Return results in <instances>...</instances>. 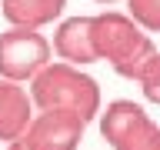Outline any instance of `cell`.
I'll return each instance as SVG.
<instances>
[{"mask_svg":"<svg viewBox=\"0 0 160 150\" xmlns=\"http://www.w3.org/2000/svg\"><path fill=\"white\" fill-rule=\"evenodd\" d=\"M93 17H67L60 20L57 30H53V53H57L63 63H73V67H83V63H93L97 53H93Z\"/></svg>","mask_w":160,"mask_h":150,"instance_id":"6","label":"cell"},{"mask_svg":"<svg viewBox=\"0 0 160 150\" xmlns=\"http://www.w3.org/2000/svg\"><path fill=\"white\" fill-rule=\"evenodd\" d=\"M50 53L53 47L43 33L27 27H10L0 33V77L13 83L33 80L50 63Z\"/></svg>","mask_w":160,"mask_h":150,"instance_id":"4","label":"cell"},{"mask_svg":"<svg viewBox=\"0 0 160 150\" xmlns=\"http://www.w3.org/2000/svg\"><path fill=\"white\" fill-rule=\"evenodd\" d=\"M100 133L113 150H160V123L133 100H113L100 110Z\"/></svg>","mask_w":160,"mask_h":150,"instance_id":"3","label":"cell"},{"mask_svg":"<svg viewBox=\"0 0 160 150\" xmlns=\"http://www.w3.org/2000/svg\"><path fill=\"white\" fill-rule=\"evenodd\" d=\"M90 33H93V53H97V60H107L110 67L127 80H137L143 63L157 53V47H153L147 30L140 23H133L127 13H117V10L97 13Z\"/></svg>","mask_w":160,"mask_h":150,"instance_id":"2","label":"cell"},{"mask_svg":"<svg viewBox=\"0 0 160 150\" xmlns=\"http://www.w3.org/2000/svg\"><path fill=\"white\" fill-rule=\"evenodd\" d=\"M33 120V100L30 90L0 77V140H17Z\"/></svg>","mask_w":160,"mask_h":150,"instance_id":"7","label":"cell"},{"mask_svg":"<svg viewBox=\"0 0 160 150\" xmlns=\"http://www.w3.org/2000/svg\"><path fill=\"white\" fill-rule=\"evenodd\" d=\"M137 83H140V90H143V97H147L150 103H160V50L143 63Z\"/></svg>","mask_w":160,"mask_h":150,"instance_id":"10","label":"cell"},{"mask_svg":"<svg viewBox=\"0 0 160 150\" xmlns=\"http://www.w3.org/2000/svg\"><path fill=\"white\" fill-rule=\"evenodd\" d=\"M97 3H117V0H97Z\"/></svg>","mask_w":160,"mask_h":150,"instance_id":"11","label":"cell"},{"mask_svg":"<svg viewBox=\"0 0 160 150\" xmlns=\"http://www.w3.org/2000/svg\"><path fill=\"white\" fill-rule=\"evenodd\" d=\"M67 0H0V13L7 17L10 27H27V30H40L53 23L63 13Z\"/></svg>","mask_w":160,"mask_h":150,"instance_id":"8","label":"cell"},{"mask_svg":"<svg viewBox=\"0 0 160 150\" xmlns=\"http://www.w3.org/2000/svg\"><path fill=\"white\" fill-rule=\"evenodd\" d=\"M30 100L37 110H67L77 113L83 123L100 117V87L97 80L73 63L50 60L30 80Z\"/></svg>","mask_w":160,"mask_h":150,"instance_id":"1","label":"cell"},{"mask_svg":"<svg viewBox=\"0 0 160 150\" xmlns=\"http://www.w3.org/2000/svg\"><path fill=\"white\" fill-rule=\"evenodd\" d=\"M83 120L67 110H40L33 113L30 127L17 140H10L7 150H77L83 137Z\"/></svg>","mask_w":160,"mask_h":150,"instance_id":"5","label":"cell"},{"mask_svg":"<svg viewBox=\"0 0 160 150\" xmlns=\"http://www.w3.org/2000/svg\"><path fill=\"white\" fill-rule=\"evenodd\" d=\"M127 17L147 33H160V0H127Z\"/></svg>","mask_w":160,"mask_h":150,"instance_id":"9","label":"cell"}]
</instances>
